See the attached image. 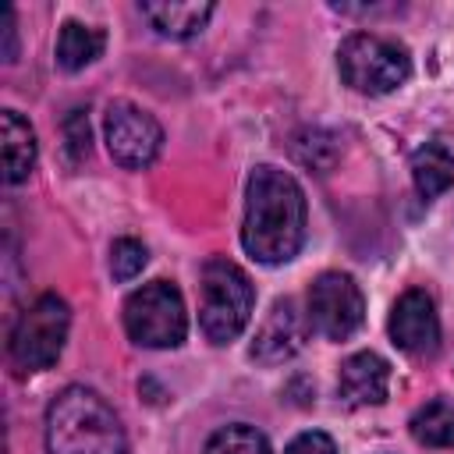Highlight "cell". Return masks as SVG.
Masks as SVG:
<instances>
[{"instance_id":"9a60e30c","label":"cell","mask_w":454,"mask_h":454,"mask_svg":"<svg viewBox=\"0 0 454 454\" xmlns=\"http://www.w3.org/2000/svg\"><path fill=\"white\" fill-rule=\"evenodd\" d=\"M103 43H106V35L99 28L82 25V21H64L60 35H57V64L64 71H82L85 64H92L103 53Z\"/></svg>"},{"instance_id":"9c48e42d","label":"cell","mask_w":454,"mask_h":454,"mask_svg":"<svg viewBox=\"0 0 454 454\" xmlns=\"http://www.w3.org/2000/svg\"><path fill=\"white\" fill-rule=\"evenodd\" d=\"M387 330H390V340H394L404 355L422 358V355H433V351L440 348V316H436V305H433V298H429L426 291H419V287L404 291V294L394 301Z\"/></svg>"},{"instance_id":"3957f363","label":"cell","mask_w":454,"mask_h":454,"mask_svg":"<svg viewBox=\"0 0 454 454\" xmlns=\"http://www.w3.org/2000/svg\"><path fill=\"white\" fill-rule=\"evenodd\" d=\"M255 291L248 273L231 259H209L199 284V326L213 344L234 340L252 319Z\"/></svg>"},{"instance_id":"44dd1931","label":"cell","mask_w":454,"mask_h":454,"mask_svg":"<svg viewBox=\"0 0 454 454\" xmlns=\"http://www.w3.org/2000/svg\"><path fill=\"white\" fill-rule=\"evenodd\" d=\"M18 57V25H14V11L4 7V60L11 64Z\"/></svg>"},{"instance_id":"30bf717a","label":"cell","mask_w":454,"mask_h":454,"mask_svg":"<svg viewBox=\"0 0 454 454\" xmlns=\"http://www.w3.org/2000/svg\"><path fill=\"white\" fill-rule=\"evenodd\" d=\"M305 333H309V316L298 312V301L277 298L270 316L262 319L255 340H252V358L262 365H280L301 351Z\"/></svg>"},{"instance_id":"5bb4252c","label":"cell","mask_w":454,"mask_h":454,"mask_svg":"<svg viewBox=\"0 0 454 454\" xmlns=\"http://www.w3.org/2000/svg\"><path fill=\"white\" fill-rule=\"evenodd\" d=\"M0 142H4V181L7 184L25 181L35 167V135L18 110L0 114Z\"/></svg>"},{"instance_id":"2e32d148","label":"cell","mask_w":454,"mask_h":454,"mask_svg":"<svg viewBox=\"0 0 454 454\" xmlns=\"http://www.w3.org/2000/svg\"><path fill=\"white\" fill-rule=\"evenodd\" d=\"M411 436L426 447H454V401L433 397L411 415Z\"/></svg>"},{"instance_id":"ac0fdd59","label":"cell","mask_w":454,"mask_h":454,"mask_svg":"<svg viewBox=\"0 0 454 454\" xmlns=\"http://www.w3.org/2000/svg\"><path fill=\"white\" fill-rule=\"evenodd\" d=\"M145 245L135 241V238H117L114 248H110V273L114 280H135L145 266Z\"/></svg>"},{"instance_id":"5b68a950","label":"cell","mask_w":454,"mask_h":454,"mask_svg":"<svg viewBox=\"0 0 454 454\" xmlns=\"http://www.w3.org/2000/svg\"><path fill=\"white\" fill-rule=\"evenodd\" d=\"M71 309L57 294H39L14 323L11 330V362L21 372H43L50 369L67 340Z\"/></svg>"},{"instance_id":"8992f818","label":"cell","mask_w":454,"mask_h":454,"mask_svg":"<svg viewBox=\"0 0 454 454\" xmlns=\"http://www.w3.org/2000/svg\"><path fill=\"white\" fill-rule=\"evenodd\" d=\"M124 330L142 348H177L188 333L181 291L167 280H153L131 291L124 301Z\"/></svg>"},{"instance_id":"277c9868","label":"cell","mask_w":454,"mask_h":454,"mask_svg":"<svg viewBox=\"0 0 454 454\" xmlns=\"http://www.w3.org/2000/svg\"><path fill=\"white\" fill-rule=\"evenodd\" d=\"M340 78L365 96H387L401 89L411 74V57L397 39L376 32H355L337 50Z\"/></svg>"},{"instance_id":"7c38bea8","label":"cell","mask_w":454,"mask_h":454,"mask_svg":"<svg viewBox=\"0 0 454 454\" xmlns=\"http://www.w3.org/2000/svg\"><path fill=\"white\" fill-rule=\"evenodd\" d=\"M142 18L160 32V35H170V39H192L206 28L209 14H213V4H195V0H160V4H138Z\"/></svg>"},{"instance_id":"e0dca14e","label":"cell","mask_w":454,"mask_h":454,"mask_svg":"<svg viewBox=\"0 0 454 454\" xmlns=\"http://www.w3.org/2000/svg\"><path fill=\"white\" fill-rule=\"evenodd\" d=\"M202 454H273V450H270V440L255 426L234 422V426L216 429L206 440V450Z\"/></svg>"},{"instance_id":"6da1fadb","label":"cell","mask_w":454,"mask_h":454,"mask_svg":"<svg viewBox=\"0 0 454 454\" xmlns=\"http://www.w3.org/2000/svg\"><path fill=\"white\" fill-rule=\"evenodd\" d=\"M305 241V195L280 167H255L245 188L241 245L255 262L280 266L298 255Z\"/></svg>"},{"instance_id":"d6986e66","label":"cell","mask_w":454,"mask_h":454,"mask_svg":"<svg viewBox=\"0 0 454 454\" xmlns=\"http://www.w3.org/2000/svg\"><path fill=\"white\" fill-rule=\"evenodd\" d=\"M64 131H67L71 160L78 163L82 156H89V117H85V110H71V117L64 121Z\"/></svg>"},{"instance_id":"ba28073f","label":"cell","mask_w":454,"mask_h":454,"mask_svg":"<svg viewBox=\"0 0 454 454\" xmlns=\"http://www.w3.org/2000/svg\"><path fill=\"white\" fill-rule=\"evenodd\" d=\"M365 316V301L362 291L355 284V277L348 273H319L309 287V326L330 340H344L362 326Z\"/></svg>"},{"instance_id":"ffe728a7","label":"cell","mask_w":454,"mask_h":454,"mask_svg":"<svg viewBox=\"0 0 454 454\" xmlns=\"http://www.w3.org/2000/svg\"><path fill=\"white\" fill-rule=\"evenodd\" d=\"M284 454H337V447H333V440H330L326 433L309 429V433L294 436V440L287 443V450H284Z\"/></svg>"},{"instance_id":"8fae6325","label":"cell","mask_w":454,"mask_h":454,"mask_svg":"<svg viewBox=\"0 0 454 454\" xmlns=\"http://www.w3.org/2000/svg\"><path fill=\"white\" fill-rule=\"evenodd\" d=\"M340 397L351 408H369V404H383L387 390H390V365L376 355V351H358L340 365V380H337Z\"/></svg>"},{"instance_id":"4fadbf2b","label":"cell","mask_w":454,"mask_h":454,"mask_svg":"<svg viewBox=\"0 0 454 454\" xmlns=\"http://www.w3.org/2000/svg\"><path fill=\"white\" fill-rule=\"evenodd\" d=\"M411 181H415V188L426 202L440 199L454 184V149L440 138L422 142L411 153Z\"/></svg>"},{"instance_id":"7a4b0ae2","label":"cell","mask_w":454,"mask_h":454,"mask_svg":"<svg viewBox=\"0 0 454 454\" xmlns=\"http://www.w3.org/2000/svg\"><path fill=\"white\" fill-rule=\"evenodd\" d=\"M50 454H128V436L114 408L89 387H64L46 408Z\"/></svg>"},{"instance_id":"52a82bcc","label":"cell","mask_w":454,"mask_h":454,"mask_svg":"<svg viewBox=\"0 0 454 454\" xmlns=\"http://www.w3.org/2000/svg\"><path fill=\"white\" fill-rule=\"evenodd\" d=\"M103 135H106V149H110L114 163H121L128 170L149 167L163 145V128L156 124V117L128 99H117L106 106Z\"/></svg>"}]
</instances>
